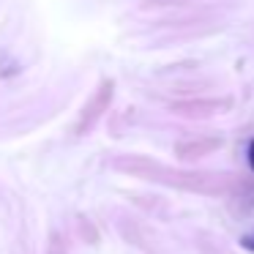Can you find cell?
Segmentation results:
<instances>
[{
    "label": "cell",
    "mask_w": 254,
    "mask_h": 254,
    "mask_svg": "<svg viewBox=\"0 0 254 254\" xmlns=\"http://www.w3.org/2000/svg\"><path fill=\"white\" fill-rule=\"evenodd\" d=\"M249 167L254 172V139H249Z\"/></svg>",
    "instance_id": "1"
},
{
    "label": "cell",
    "mask_w": 254,
    "mask_h": 254,
    "mask_svg": "<svg viewBox=\"0 0 254 254\" xmlns=\"http://www.w3.org/2000/svg\"><path fill=\"white\" fill-rule=\"evenodd\" d=\"M241 243H243V246L249 249V252H254V232H252V235H246V238H243Z\"/></svg>",
    "instance_id": "2"
}]
</instances>
